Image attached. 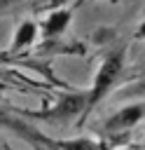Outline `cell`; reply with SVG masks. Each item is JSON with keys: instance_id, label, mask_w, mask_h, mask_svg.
I'll return each instance as SVG.
<instances>
[{"instance_id": "obj_1", "label": "cell", "mask_w": 145, "mask_h": 150, "mask_svg": "<svg viewBox=\"0 0 145 150\" xmlns=\"http://www.w3.org/2000/svg\"><path fill=\"white\" fill-rule=\"evenodd\" d=\"M122 61H124V59H122V49H119V52H112V54L105 56L103 66H101L98 73H96L94 89H91L89 96H87V108L96 105V103L103 98V94L112 87V82L117 80V75H119V70H122Z\"/></svg>"}, {"instance_id": "obj_2", "label": "cell", "mask_w": 145, "mask_h": 150, "mask_svg": "<svg viewBox=\"0 0 145 150\" xmlns=\"http://www.w3.org/2000/svg\"><path fill=\"white\" fill-rule=\"evenodd\" d=\"M145 112V105H126L122 108L117 115H112L108 122H105V129L108 131H122V129H129L133 127Z\"/></svg>"}, {"instance_id": "obj_3", "label": "cell", "mask_w": 145, "mask_h": 150, "mask_svg": "<svg viewBox=\"0 0 145 150\" xmlns=\"http://www.w3.org/2000/svg\"><path fill=\"white\" fill-rule=\"evenodd\" d=\"M82 105H84V98L82 96H65L54 110H49L44 117H49V120H63V117H70V115H75V112H80L82 110Z\"/></svg>"}, {"instance_id": "obj_4", "label": "cell", "mask_w": 145, "mask_h": 150, "mask_svg": "<svg viewBox=\"0 0 145 150\" xmlns=\"http://www.w3.org/2000/svg\"><path fill=\"white\" fill-rule=\"evenodd\" d=\"M61 150H103L101 143L89 141V138H72V141H61L58 143Z\"/></svg>"}, {"instance_id": "obj_5", "label": "cell", "mask_w": 145, "mask_h": 150, "mask_svg": "<svg viewBox=\"0 0 145 150\" xmlns=\"http://www.w3.org/2000/svg\"><path fill=\"white\" fill-rule=\"evenodd\" d=\"M68 19H70V14L63 9V12H54L51 16H49V21H47V35H56V33H61L65 26H68Z\"/></svg>"}, {"instance_id": "obj_6", "label": "cell", "mask_w": 145, "mask_h": 150, "mask_svg": "<svg viewBox=\"0 0 145 150\" xmlns=\"http://www.w3.org/2000/svg\"><path fill=\"white\" fill-rule=\"evenodd\" d=\"M33 35H35V26H33V23H23V26L19 28V33H16L14 49H19L21 45H28V42L33 40Z\"/></svg>"}, {"instance_id": "obj_7", "label": "cell", "mask_w": 145, "mask_h": 150, "mask_svg": "<svg viewBox=\"0 0 145 150\" xmlns=\"http://www.w3.org/2000/svg\"><path fill=\"white\" fill-rule=\"evenodd\" d=\"M138 35H140V38H145V23H143V26L138 28Z\"/></svg>"}]
</instances>
